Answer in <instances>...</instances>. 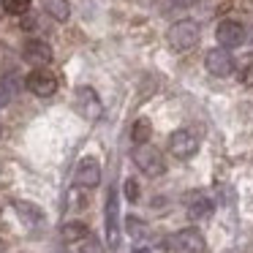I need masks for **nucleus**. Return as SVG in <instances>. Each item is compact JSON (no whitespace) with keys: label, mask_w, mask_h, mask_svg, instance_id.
<instances>
[{"label":"nucleus","mask_w":253,"mask_h":253,"mask_svg":"<svg viewBox=\"0 0 253 253\" xmlns=\"http://www.w3.org/2000/svg\"><path fill=\"white\" fill-rule=\"evenodd\" d=\"M199 25L193 19H180L169 28V44L174 46L177 52H185V49H193L199 44Z\"/></svg>","instance_id":"1"},{"label":"nucleus","mask_w":253,"mask_h":253,"mask_svg":"<svg viewBox=\"0 0 253 253\" xmlns=\"http://www.w3.org/2000/svg\"><path fill=\"white\" fill-rule=\"evenodd\" d=\"M133 164H136L147 177H158V174H164V169H166L164 155H161L153 144H136V147H133Z\"/></svg>","instance_id":"2"},{"label":"nucleus","mask_w":253,"mask_h":253,"mask_svg":"<svg viewBox=\"0 0 253 253\" xmlns=\"http://www.w3.org/2000/svg\"><path fill=\"white\" fill-rule=\"evenodd\" d=\"M169 150H171V155H174V158H180V161L193 158V155H196V150H199L196 133L188 131V128H180V131H174V133L169 136Z\"/></svg>","instance_id":"3"},{"label":"nucleus","mask_w":253,"mask_h":253,"mask_svg":"<svg viewBox=\"0 0 253 253\" xmlns=\"http://www.w3.org/2000/svg\"><path fill=\"white\" fill-rule=\"evenodd\" d=\"M215 39H218V44L223 46V49H234V46L245 44L248 33L237 19H223V22L215 28Z\"/></svg>","instance_id":"4"},{"label":"nucleus","mask_w":253,"mask_h":253,"mask_svg":"<svg viewBox=\"0 0 253 253\" xmlns=\"http://www.w3.org/2000/svg\"><path fill=\"white\" fill-rule=\"evenodd\" d=\"M28 90L33 95H39V98H49V95L57 93V79L52 71H46V68H33V71L28 74Z\"/></svg>","instance_id":"5"},{"label":"nucleus","mask_w":253,"mask_h":253,"mask_svg":"<svg viewBox=\"0 0 253 253\" xmlns=\"http://www.w3.org/2000/svg\"><path fill=\"white\" fill-rule=\"evenodd\" d=\"M204 66H207V71L212 74V77L223 79V77H231V74H234V57H231L229 49L218 46V49H210V52H207V57H204Z\"/></svg>","instance_id":"6"},{"label":"nucleus","mask_w":253,"mask_h":253,"mask_svg":"<svg viewBox=\"0 0 253 253\" xmlns=\"http://www.w3.org/2000/svg\"><path fill=\"white\" fill-rule=\"evenodd\" d=\"M106 242H109V248L120 245V202H117V191H109V196H106Z\"/></svg>","instance_id":"7"},{"label":"nucleus","mask_w":253,"mask_h":253,"mask_svg":"<svg viewBox=\"0 0 253 253\" xmlns=\"http://www.w3.org/2000/svg\"><path fill=\"white\" fill-rule=\"evenodd\" d=\"M77 112L87 120H98L104 115V106H101V98L93 87H77Z\"/></svg>","instance_id":"8"},{"label":"nucleus","mask_w":253,"mask_h":253,"mask_svg":"<svg viewBox=\"0 0 253 253\" xmlns=\"http://www.w3.org/2000/svg\"><path fill=\"white\" fill-rule=\"evenodd\" d=\"M74 182H77L79 188H84V191H90V188H95L101 182V166L95 158H82L77 166V174H74Z\"/></svg>","instance_id":"9"},{"label":"nucleus","mask_w":253,"mask_h":253,"mask_svg":"<svg viewBox=\"0 0 253 253\" xmlns=\"http://www.w3.org/2000/svg\"><path fill=\"white\" fill-rule=\"evenodd\" d=\"M174 245L180 248L182 253H204V251H207V240H204V234L199 229H182V231H177Z\"/></svg>","instance_id":"10"},{"label":"nucleus","mask_w":253,"mask_h":253,"mask_svg":"<svg viewBox=\"0 0 253 253\" xmlns=\"http://www.w3.org/2000/svg\"><path fill=\"white\" fill-rule=\"evenodd\" d=\"M22 55H25V60H28V63H33V66L44 68L46 63L52 60V46L46 44V41H41V39H30L28 44H25Z\"/></svg>","instance_id":"11"},{"label":"nucleus","mask_w":253,"mask_h":253,"mask_svg":"<svg viewBox=\"0 0 253 253\" xmlns=\"http://www.w3.org/2000/svg\"><path fill=\"white\" fill-rule=\"evenodd\" d=\"M212 212V202L204 193H191L188 196V215L191 218H207Z\"/></svg>","instance_id":"12"},{"label":"nucleus","mask_w":253,"mask_h":253,"mask_svg":"<svg viewBox=\"0 0 253 253\" xmlns=\"http://www.w3.org/2000/svg\"><path fill=\"white\" fill-rule=\"evenodd\" d=\"M87 237H90V229H87V223H82V220H68V223H63V240L66 242L87 240Z\"/></svg>","instance_id":"13"},{"label":"nucleus","mask_w":253,"mask_h":253,"mask_svg":"<svg viewBox=\"0 0 253 253\" xmlns=\"http://www.w3.org/2000/svg\"><path fill=\"white\" fill-rule=\"evenodd\" d=\"M44 8L49 17H55L57 22H66L71 17V6H68V0H44Z\"/></svg>","instance_id":"14"},{"label":"nucleus","mask_w":253,"mask_h":253,"mask_svg":"<svg viewBox=\"0 0 253 253\" xmlns=\"http://www.w3.org/2000/svg\"><path fill=\"white\" fill-rule=\"evenodd\" d=\"M150 136H153V126H150V120L139 117V120L133 123V128H131L133 144H150Z\"/></svg>","instance_id":"15"},{"label":"nucleus","mask_w":253,"mask_h":253,"mask_svg":"<svg viewBox=\"0 0 253 253\" xmlns=\"http://www.w3.org/2000/svg\"><path fill=\"white\" fill-rule=\"evenodd\" d=\"M17 207V212H19V218H25V220H30L33 226H39V223H44V212H41L36 204H30V202H17L14 204Z\"/></svg>","instance_id":"16"},{"label":"nucleus","mask_w":253,"mask_h":253,"mask_svg":"<svg viewBox=\"0 0 253 253\" xmlns=\"http://www.w3.org/2000/svg\"><path fill=\"white\" fill-rule=\"evenodd\" d=\"M3 8H6L8 14H25L30 8V0H3Z\"/></svg>","instance_id":"17"},{"label":"nucleus","mask_w":253,"mask_h":253,"mask_svg":"<svg viewBox=\"0 0 253 253\" xmlns=\"http://www.w3.org/2000/svg\"><path fill=\"white\" fill-rule=\"evenodd\" d=\"M79 253H104V248H101V242L95 240L93 234H90L87 240H82V248H79Z\"/></svg>","instance_id":"18"},{"label":"nucleus","mask_w":253,"mask_h":253,"mask_svg":"<svg viewBox=\"0 0 253 253\" xmlns=\"http://www.w3.org/2000/svg\"><path fill=\"white\" fill-rule=\"evenodd\" d=\"M123 191H126V199H128V202H136V199H139V185H136V180H126Z\"/></svg>","instance_id":"19"},{"label":"nucleus","mask_w":253,"mask_h":253,"mask_svg":"<svg viewBox=\"0 0 253 253\" xmlns=\"http://www.w3.org/2000/svg\"><path fill=\"white\" fill-rule=\"evenodd\" d=\"M128 234L142 237V234H144V220H139V218H128Z\"/></svg>","instance_id":"20"},{"label":"nucleus","mask_w":253,"mask_h":253,"mask_svg":"<svg viewBox=\"0 0 253 253\" xmlns=\"http://www.w3.org/2000/svg\"><path fill=\"white\" fill-rule=\"evenodd\" d=\"M240 79H242V84H253V60L248 63V66H242Z\"/></svg>","instance_id":"21"},{"label":"nucleus","mask_w":253,"mask_h":253,"mask_svg":"<svg viewBox=\"0 0 253 253\" xmlns=\"http://www.w3.org/2000/svg\"><path fill=\"white\" fill-rule=\"evenodd\" d=\"M8 101H11V90H8V84L0 79V106H6Z\"/></svg>","instance_id":"22"},{"label":"nucleus","mask_w":253,"mask_h":253,"mask_svg":"<svg viewBox=\"0 0 253 253\" xmlns=\"http://www.w3.org/2000/svg\"><path fill=\"white\" fill-rule=\"evenodd\" d=\"M131 253H153L150 248H136V251H131Z\"/></svg>","instance_id":"23"},{"label":"nucleus","mask_w":253,"mask_h":253,"mask_svg":"<svg viewBox=\"0 0 253 253\" xmlns=\"http://www.w3.org/2000/svg\"><path fill=\"white\" fill-rule=\"evenodd\" d=\"M0 133H3V128H0Z\"/></svg>","instance_id":"24"}]
</instances>
